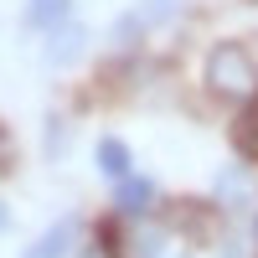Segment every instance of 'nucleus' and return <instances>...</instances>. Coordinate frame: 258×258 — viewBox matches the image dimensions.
<instances>
[{
    "mask_svg": "<svg viewBox=\"0 0 258 258\" xmlns=\"http://www.w3.org/2000/svg\"><path fill=\"white\" fill-rule=\"evenodd\" d=\"M207 88L217 98H232V103H248L258 93V68L238 41H222V47L207 52Z\"/></svg>",
    "mask_w": 258,
    "mask_h": 258,
    "instance_id": "1",
    "label": "nucleus"
},
{
    "mask_svg": "<svg viewBox=\"0 0 258 258\" xmlns=\"http://www.w3.org/2000/svg\"><path fill=\"white\" fill-rule=\"evenodd\" d=\"M83 47H88V31L68 16V21H57L52 36H47V62H52V68H68V62L83 57Z\"/></svg>",
    "mask_w": 258,
    "mask_h": 258,
    "instance_id": "2",
    "label": "nucleus"
},
{
    "mask_svg": "<svg viewBox=\"0 0 258 258\" xmlns=\"http://www.w3.org/2000/svg\"><path fill=\"white\" fill-rule=\"evenodd\" d=\"M78 232H83V222L78 217H62V222H52L41 238L26 248V258H68L73 253V243H78Z\"/></svg>",
    "mask_w": 258,
    "mask_h": 258,
    "instance_id": "3",
    "label": "nucleus"
},
{
    "mask_svg": "<svg viewBox=\"0 0 258 258\" xmlns=\"http://www.w3.org/2000/svg\"><path fill=\"white\" fill-rule=\"evenodd\" d=\"M232 140H238V150L248 160H258V103H248V109L238 114V124H232Z\"/></svg>",
    "mask_w": 258,
    "mask_h": 258,
    "instance_id": "4",
    "label": "nucleus"
},
{
    "mask_svg": "<svg viewBox=\"0 0 258 258\" xmlns=\"http://www.w3.org/2000/svg\"><path fill=\"white\" fill-rule=\"evenodd\" d=\"M98 170H103V176H114V181H124V176H129V150H124L119 140H98Z\"/></svg>",
    "mask_w": 258,
    "mask_h": 258,
    "instance_id": "5",
    "label": "nucleus"
},
{
    "mask_svg": "<svg viewBox=\"0 0 258 258\" xmlns=\"http://www.w3.org/2000/svg\"><path fill=\"white\" fill-rule=\"evenodd\" d=\"M165 11H176V0H155L145 11H129V21H119V36H135L145 26H155V21H165Z\"/></svg>",
    "mask_w": 258,
    "mask_h": 258,
    "instance_id": "6",
    "label": "nucleus"
},
{
    "mask_svg": "<svg viewBox=\"0 0 258 258\" xmlns=\"http://www.w3.org/2000/svg\"><path fill=\"white\" fill-rule=\"evenodd\" d=\"M150 197H155V186H150L145 176H124V181H119V207H124V212L150 207Z\"/></svg>",
    "mask_w": 258,
    "mask_h": 258,
    "instance_id": "7",
    "label": "nucleus"
},
{
    "mask_svg": "<svg viewBox=\"0 0 258 258\" xmlns=\"http://www.w3.org/2000/svg\"><path fill=\"white\" fill-rule=\"evenodd\" d=\"M135 258H160V232H135Z\"/></svg>",
    "mask_w": 258,
    "mask_h": 258,
    "instance_id": "8",
    "label": "nucleus"
},
{
    "mask_svg": "<svg viewBox=\"0 0 258 258\" xmlns=\"http://www.w3.org/2000/svg\"><path fill=\"white\" fill-rule=\"evenodd\" d=\"M16 165V155H11V129H0V176Z\"/></svg>",
    "mask_w": 258,
    "mask_h": 258,
    "instance_id": "9",
    "label": "nucleus"
},
{
    "mask_svg": "<svg viewBox=\"0 0 258 258\" xmlns=\"http://www.w3.org/2000/svg\"><path fill=\"white\" fill-rule=\"evenodd\" d=\"M0 232H6V202H0Z\"/></svg>",
    "mask_w": 258,
    "mask_h": 258,
    "instance_id": "10",
    "label": "nucleus"
},
{
    "mask_svg": "<svg viewBox=\"0 0 258 258\" xmlns=\"http://www.w3.org/2000/svg\"><path fill=\"white\" fill-rule=\"evenodd\" d=\"M83 258H103V253H98V248H93V253H83Z\"/></svg>",
    "mask_w": 258,
    "mask_h": 258,
    "instance_id": "11",
    "label": "nucleus"
},
{
    "mask_svg": "<svg viewBox=\"0 0 258 258\" xmlns=\"http://www.w3.org/2000/svg\"><path fill=\"white\" fill-rule=\"evenodd\" d=\"M253 238H258V222H253Z\"/></svg>",
    "mask_w": 258,
    "mask_h": 258,
    "instance_id": "12",
    "label": "nucleus"
}]
</instances>
